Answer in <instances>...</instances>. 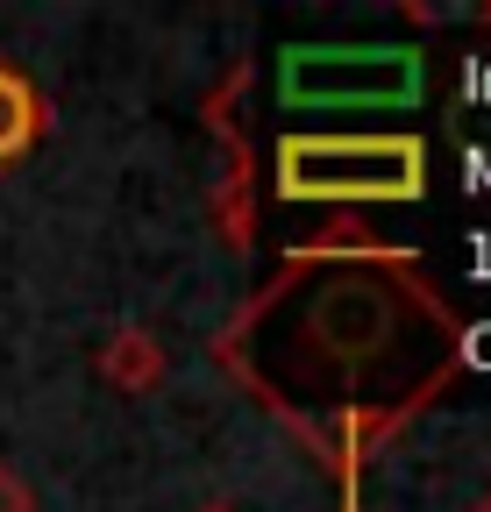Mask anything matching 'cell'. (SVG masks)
<instances>
[{"label": "cell", "instance_id": "6da1fadb", "mask_svg": "<svg viewBox=\"0 0 491 512\" xmlns=\"http://www.w3.org/2000/svg\"><path fill=\"white\" fill-rule=\"evenodd\" d=\"M242 363L278 406L306 413H363L413 406L449 356V328L413 285L385 271H314L285 278L250 328L235 335Z\"/></svg>", "mask_w": 491, "mask_h": 512}, {"label": "cell", "instance_id": "7a4b0ae2", "mask_svg": "<svg viewBox=\"0 0 491 512\" xmlns=\"http://www.w3.org/2000/svg\"><path fill=\"white\" fill-rule=\"evenodd\" d=\"M420 50L406 43H299L278 57V100L299 114H385L420 100Z\"/></svg>", "mask_w": 491, "mask_h": 512}, {"label": "cell", "instance_id": "3957f363", "mask_svg": "<svg viewBox=\"0 0 491 512\" xmlns=\"http://www.w3.org/2000/svg\"><path fill=\"white\" fill-rule=\"evenodd\" d=\"M427 185V150L413 136H285L278 192L285 200H413Z\"/></svg>", "mask_w": 491, "mask_h": 512}, {"label": "cell", "instance_id": "277c9868", "mask_svg": "<svg viewBox=\"0 0 491 512\" xmlns=\"http://www.w3.org/2000/svg\"><path fill=\"white\" fill-rule=\"evenodd\" d=\"M29 136H36V100H29V86L15 72H0V164H8Z\"/></svg>", "mask_w": 491, "mask_h": 512}]
</instances>
